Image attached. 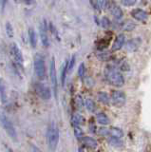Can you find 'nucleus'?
I'll return each instance as SVG.
<instances>
[{
	"mask_svg": "<svg viewBox=\"0 0 151 152\" xmlns=\"http://www.w3.org/2000/svg\"><path fill=\"white\" fill-rule=\"evenodd\" d=\"M96 121H97V123L99 124V125L104 126H108V125H109V123H110L109 118H108L107 114L104 113V112H99V113H97V115H96Z\"/></svg>",
	"mask_w": 151,
	"mask_h": 152,
	"instance_id": "4468645a",
	"label": "nucleus"
},
{
	"mask_svg": "<svg viewBox=\"0 0 151 152\" xmlns=\"http://www.w3.org/2000/svg\"><path fill=\"white\" fill-rule=\"evenodd\" d=\"M99 134H100L101 136H107V135H109V129L107 127H101L100 129H99Z\"/></svg>",
	"mask_w": 151,
	"mask_h": 152,
	"instance_id": "c85d7f7f",
	"label": "nucleus"
},
{
	"mask_svg": "<svg viewBox=\"0 0 151 152\" xmlns=\"http://www.w3.org/2000/svg\"><path fill=\"white\" fill-rule=\"evenodd\" d=\"M71 123L73 126H79L81 125H84L85 123V119L84 117L79 113H74L72 117H71Z\"/></svg>",
	"mask_w": 151,
	"mask_h": 152,
	"instance_id": "f3484780",
	"label": "nucleus"
},
{
	"mask_svg": "<svg viewBox=\"0 0 151 152\" xmlns=\"http://www.w3.org/2000/svg\"><path fill=\"white\" fill-rule=\"evenodd\" d=\"M82 142V144L85 145V146H87L88 147V148H92V149H95L97 148V146H98V142L95 139H93L92 137H83L82 139H80Z\"/></svg>",
	"mask_w": 151,
	"mask_h": 152,
	"instance_id": "ddd939ff",
	"label": "nucleus"
},
{
	"mask_svg": "<svg viewBox=\"0 0 151 152\" xmlns=\"http://www.w3.org/2000/svg\"><path fill=\"white\" fill-rule=\"evenodd\" d=\"M0 125L3 126V128L5 129L6 133L10 136L12 140L16 141L17 139V134L15 131V128L12 124V122L9 120L8 117L4 114L1 110H0Z\"/></svg>",
	"mask_w": 151,
	"mask_h": 152,
	"instance_id": "7ed1b4c3",
	"label": "nucleus"
},
{
	"mask_svg": "<svg viewBox=\"0 0 151 152\" xmlns=\"http://www.w3.org/2000/svg\"><path fill=\"white\" fill-rule=\"evenodd\" d=\"M85 106H86L88 111L89 112H94L96 110V104H95V102L93 101L92 99L90 98H88L86 99V101H85Z\"/></svg>",
	"mask_w": 151,
	"mask_h": 152,
	"instance_id": "4be33fe9",
	"label": "nucleus"
},
{
	"mask_svg": "<svg viewBox=\"0 0 151 152\" xmlns=\"http://www.w3.org/2000/svg\"><path fill=\"white\" fill-rule=\"evenodd\" d=\"M10 51L11 55L13 59V62L16 65L17 68H20L23 69V63H24V59H23V55L20 49L18 48V46L15 43H12L10 46Z\"/></svg>",
	"mask_w": 151,
	"mask_h": 152,
	"instance_id": "39448f33",
	"label": "nucleus"
},
{
	"mask_svg": "<svg viewBox=\"0 0 151 152\" xmlns=\"http://www.w3.org/2000/svg\"><path fill=\"white\" fill-rule=\"evenodd\" d=\"M111 103L116 107H124L126 103V96L124 91L121 90H113L111 92Z\"/></svg>",
	"mask_w": 151,
	"mask_h": 152,
	"instance_id": "423d86ee",
	"label": "nucleus"
},
{
	"mask_svg": "<svg viewBox=\"0 0 151 152\" xmlns=\"http://www.w3.org/2000/svg\"><path fill=\"white\" fill-rule=\"evenodd\" d=\"M15 2H16V1H18V0H15Z\"/></svg>",
	"mask_w": 151,
	"mask_h": 152,
	"instance_id": "4c0bfd02",
	"label": "nucleus"
},
{
	"mask_svg": "<svg viewBox=\"0 0 151 152\" xmlns=\"http://www.w3.org/2000/svg\"><path fill=\"white\" fill-rule=\"evenodd\" d=\"M74 64H75V55H73L71 57V59L69 61V64H68V72L72 69V68L74 66Z\"/></svg>",
	"mask_w": 151,
	"mask_h": 152,
	"instance_id": "2f4dec72",
	"label": "nucleus"
},
{
	"mask_svg": "<svg viewBox=\"0 0 151 152\" xmlns=\"http://www.w3.org/2000/svg\"><path fill=\"white\" fill-rule=\"evenodd\" d=\"M8 152H15V151H13L12 149H11V148H9L8 149Z\"/></svg>",
	"mask_w": 151,
	"mask_h": 152,
	"instance_id": "e433bc0d",
	"label": "nucleus"
},
{
	"mask_svg": "<svg viewBox=\"0 0 151 152\" xmlns=\"http://www.w3.org/2000/svg\"><path fill=\"white\" fill-rule=\"evenodd\" d=\"M121 2L124 6L129 7V6H133L136 3V0H121Z\"/></svg>",
	"mask_w": 151,
	"mask_h": 152,
	"instance_id": "7c9ffc66",
	"label": "nucleus"
},
{
	"mask_svg": "<svg viewBox=\"0 0 151 152\" xmlns=\"http://www.w3.org/2000/svg\"><path fill=\"white\" fill-rule=\"evenodd\" d=\"M101 25L103 28H109L110 27V20L107 17H103L102 20H101Z\"/></svg>",
	"mask_w": 151,
	"mask_h": 152,
	"instance_id": "cd10ccee",
	"label": "nucleus"
},
{
	"mask_svg": "<svg viewBox=\"0 0 151 152\" xmlns=\"http://www.w3.org/2000/svg\"><path fill=\"white\" fill-rule=\"evenodd\" d=\"M141 44H142V39L140 37L133 38V39H130L126 42L125 49L130 52H133V51H136L139 49Z\"/></svg>",
	"mask_w": 151,
	"mask_h": 152,
	"instance_id": "9b49d317",
	"label": "nucleus"
},
{
	"mask_svg": "<svg viewBox=\"0 0 151 152\" xmlns=\"http://www.w3.org/2000/svg\"><path fill=\"white\" fill-rule=\"evenodd\" d=\"M92 7L97 10V11H102V10L107 9V0H90Z\"/></svg>",
	"mask_w": 151,
	"mask_h": 152,
	"instance_id": "2eb2a0df",
	"label": "nucleus"
},
{
	"mask_svg": "<svg viewBox=\"0 0 151 152\" xmlns=\"http://www.w3.org/2000/svg\"><path fill=\"white\" fill-rule=\"evenodd\" d=\"M109 135L110 137H114V138H118V139H121V138L124 136V132L119 127H115L112 126L109 128Z\"/></svg>",
	"mask_w": 151,
	"mask_h": 152,
	"instance_id": "6ab92c4d",
	"label": "nucleus"
},
{
	"mask_svg": "<svg viewBox=\"0 0 151 152\" xmlns=\"http://www.w3.org/2000/svg\"><path fill=\"white\" fill-rule=\"evenodd\" d=\"M108 142L114 147H122L124 146V142L121 139H118V138H114V137H109L108 139Z\"/></svg>",
	"mask_w": 151,
	"mask_h": 152,
	"instance_id": "5701e85b",
	"label": "nucleus"
},
{
	"mask_svg": "<svg viewBox=\"0 0 151 152\" xmlns=\"http://www.w3.org/2000/svg\"><path fill=\"white\" fill-rule=\"evenodd\" d=\"M131 16L137 21L144 22L148 18V14L145 11H144V10H142V9H134L131 11Z\"/></svg>",
	"mask_w": 151,
	"mask_h": 152,
	"instance_id": "9d476101",
	"label": "nucleus"
},
{
	"mask_svg": "<svg viewBox=\"0 0 151 152\" xmlns=\"http://www.w3.org/2000/svg\"><path fill=\"white\" fill-rule=\"evenodd\" d=\"M73 129H74L75 137L78 138V139H82V138L84 137V131L82 130V128L80 126H74Z\"/></svg>",
	"mask_w": 151,
	"mask_h": 152,
	"instance_id": "a878e982",
	"label": "nucleus"
},
{
	"mask_svg": "<svg viewBox=\"0 0 151 152\" xmlns=\"http://www.w3.org/2000/svg\"><path fill=\"white\" fill-rule=\"evenodd\" d=\"M68 64L69 61H65L64 64L62 66V71H61V83H62V86L64 87L65 83H66V78H67V73H68Z\"/></svg>",
	"mask_w": 151,
	"mask_h": 152,
	"instance_id": "412c9836",
	"label": "nucleus"
},
{
	"mask_svg": "<svg viewBox=\"0 0 151 152\" xmlns=\"http://www.w3.org/2000/svg\"><path fill=\"white\" fill-rule=\"evenodd\" d=\"M6 33L9 38H12L13 35H15V31H13V28L12 25L10 22L6 23Z\"/></svg>",
	"mask_w": 151,
	"mask_h": 152,
	"instance_id": "393cba45",
	"label": "nucleus"
},
{
	"mask_svg": "<svg viewBox=\"0 0 151 152\" xmlns=\"http://www.w3.org/2000/svg\"><path fill=\"white\" fill-rule=\"evenodd\" d=\"M85 74H86V66H85L84 63H81L78 68V76L83 79L85 77Z\"/></svg>",
	"mask_w": 151,
	"mask_h": 152,
	"instance_id": "bb28decb",
	"label": "nucleus"
},
{
	"mask_svg": "<svg viewBox=\"0 0 151 152\" xmlns=\"http://www.w3.org/2000/svg\"><path fill=\"white\" fill-rule=\"evenodd\" d=\"M50 76L51 85H53V89L55 98L57 99L58 97V82H57V74H56V68H55V61L54 58H51L50 66Z\"/></svg>",
	"mask_w": 151,
	"mask_h": 152,
	"instance_id": "0eeeda50",
	"label": "nucleus"
},
{
	"mask_svg": "<svg viewBox=\"0 0 151 152\" xmlns=\"http://www.w3.org/2000/svg\"><path fill=\"white\" fill-rule=\"evenodd\" d=\"M35 92L38 96L43 99V100H50L51 97V90L49 87L43 85V84H40V83H36L35 84Z\"/></svg>",
	"mask_w": 151,
	"mask_h": 152,
	"instance_id": "6e6552de",
	"label": "nucleus"
},
{
	"mask_svg": "<svg viewBox=\"0 0 151 152\" xmlns=\"http://www.w3.org/2000/svg\"><path fill=\"white\" fill-rule=\"evenodd\" d=\"M40 30V38H41V42L43 44L44 47H49L50 46V40L48 37V26H47V22L46 20L43 21V23L41 24L39 27Z\"/></svg>",
	"mask_w": 151,
	"mask_h": 152,
	"instance_id": "1a4fd4ad",
	"label": "nucleus"
},
{
	"mask_svg": "<svg viewBox=\"0 0 151 152\" xmlns=\"http://www.w3.org/2000/svg\"><path fill=\"white\" fill-rule=\"evenodd\" d=\"M75 103H76V106L78 108H81L84 104H85V102L83 101V99L81 96H77L76 99H75Z\"/></svg>",
	"mask_w": 151,
	"mask_h": 152,
	"instance_id": "c756f323",
	"label": "nucleus"
},
{
	"mask_svg": "<svg viewBox=\"0 0 151 152\" xmlns=\"http://www.w3.org/2000/svg\"><path fill=\"white\" fill-rule=\"evenodd\" d=\"M29 39H30V43L31 48H36L37 45V36H36V32L32 28H29Z\"/></svg>",
	"mask_w": 151,
	"mask_h": 152,
	"instance_id": "aec40b11",
	"label": "nucleus"
},
{
	"mask_svg": "<svg viewBox=\"0 0 151 152\" xmlns=\"http://www.w3.org/2000/svg\"><path fill=\"white\" fill-rule=\"evenodd\" d=\"M47 141H48L49 148L51 151H54L57 148V145L59 142V128L54 122L50 123L48 127V131H47Z\"/></svg>",
	"mask_w": 151,
	"mask_h": 152,
	"instance_id": "f257e3e1",
	"label": "nucleus"
},
{
	"mask_svg": "<svg viewBox=\"0 0 151 152\" xmlns=\"http://www.w3.org/2000/svg\"><path fill=\"white\" fill-rule=\"evenodd\" d=\"M125 34L121 33V34H119L115 38L114 42H113L112 47H111L112 51H117V50H121L123 46L125 45Z\"/></svg>",
	"mask_w": 151,
	"mask_h": 152,
	"instance_id": "f8f14e48",
	"label": "nucleus"
},
{
	"mask_svg": "<svg viewBox=\"0 0 151 152\" xmlns=\"http://www.w3.org/2000/svg\"><path fill=\"white\" fill-rule=\"evenodd\" d=\"M106 78L107 82L115 88H122L125 85L124 75L117 69H107L106 70Z\"/></svg>",
	"mask_w": 151,
	"mask_h": 152,
	"instance_id": "f03ea898",
	"label": "nucleus"
},
{
	"mask_svg": "<svg viewBox=\"0 0 151 152\" xmlns=\"http://www.w3.org/2000/svg\"><path fill=\"white\" fill-rule=\"evenodd\" d=\"M78 152H85V150L82 148V147H79V149H78Z\"/></svg>",
	"mask_w": 151,
	"mask_h": 152,
	"instance_id": "c9c22d12",
	"label": "nucleus"
},
{
	"mask_svg": "<svg viewBox=\"0 0 151 152\" xmlns=\"http://www.w3.org/2000/svg\"><path fill=\"white\" fill-rule=\"evenodd\" d=\"M135 28H136L135 23H133L132 21H129V20L124 22L122 25V28L125 31H133Z\"/></svg>",
	"mask_w": 151,
	"mask_h": 152,
	"instance_id": "b1692460",
	"label": "nucleus"
},
{
	"mask_svg": "<svg viewBox=\"0 0 151 152\" xmlns=\"http://www.w3.org/2000/svg\"><path fill=\"white\" fill-rule=\"evenodd\" d=\"M24 2L26 4H28V5H31V4H32L34 2V0H24Z\"/></svg>",
	"mask_w": 151,
	"mask_h": 152,
	"instance_id": "f704fd0d",
	"label": "nucleus"
},
{
	"mask_svg": "<svg viewBox=\"0 0 151 152\" xmlns=\"http://www.w3.org/2000/svg\"><path fill=\"white\" fill-rule=\"evenodd\" d=\"M32 152H43L42 150H40L38 147L35 145H32Z\"/></svg>",
	"mask_w": 151,
	"mask_h": 152,
	"instance_id": "473e14b6",
	"label": "nucleus"
},
{
	"mask_svg": "<svg viewBox=\"0 0 151 152\" xmlns=\"http://www.w3.org/2000/svg\"><path fill=\"white\" fill-rule=\"evenodd\" d=\"M0 100L3 104H6L8 101L7 97V91H6V85L4 80L2 78H0Z\"/></svg>",
	"mask_w": 151,
	"mask_h": 152,
	"instance_id": "dca6fc26",
	"label": "nucleus"
},
{
	"mask_svg": "<svg viewBox=\"0 0 151 152\" xmlns=\"http://www.w3.org/2000/svg\"><path fill=\"white\" fill-rule=\"evenodd\" d=\"M0 1H1V8H2V10H3L4 7H5V5L7 4L8 0H0Z\"/></svg>",
	"mask_w": 151,
	"mask_h": 152,
	"instance_id": "72a5a7b5",
	"label": "nucleus"
},
{
	"mask_svg": "<svg viewBox=\"0 0 151 152\" xmlns=\"http://www.w3.org/2000/svg\"><path fill=\"white\" fill-rule=\"evenodd\" d=\"M97 99H98L99 102L104 104H109V103H110V97L108 96V94L105 91L98 92Z\"/></svg>",
	"mask_w": 151,
	"mask_h": 152,
	"instance_id": "a211bd4d",
	"label": "nucleus"
},
{
	"mask_svg": "<svg viewBox=\"0 0 151 152\" xmlns=\"http://www.w3.org/2000/svg\"><path fill=\"white\" fill-rule=\"evenodd\" d=\"M34 72L39 79H44L46 76L45 59L40 53H37L34 56Z\"/></svg>",
	"mask_w": 151,
	"mask_h": 152,
	"instance_id": "20e7f679",
	"label": "nucleus"
}]
</instances>
